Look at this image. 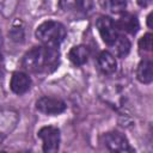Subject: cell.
<instances>
[{
  "label": "cell",
  "instance_id": "2",
  "mask_svg": "<svg viewBox=\"0 0 153 153\" xmlns=\"http://www.w3.org/2000/svg\"><path fill=\"white\" fill-rule=\"evenodd\" d=\"M66 33L65 26L55 20H47L36 29L37 39L49 48H57L63 42Z\"/></svg>",
  "mask_w": 153,
  "mask_h": 153
},
{
  "label": "cell",
  "instance_id": "5",
  "mask_svg": "<svg viewBox=\"0 0 153 153\" xmlns=\"http://www.w3.org/2000/svg\"><path fill=\"white\" fill-rule=\"evenodd\" d=\"M97 29L100 33V37L103 38V41L108 44L111 45L114 43V41L117 38L118 33H117V27L115 22L106 16H102L97 19Z\"/></svg>",
  "mask_w": 153,
  "mask_h": 153
},
{
  "label": "cell",
  "instance_id": "17",
  "mask_svg": "<svg viewBox=\"0 0 153 153\" xmlns=\"http://www.w3.org/2000/svg\"><path fill=\"white\" fill-rule=\"evenodd\" d=\"M10 36L14 42H23L24 38V29L23 26H18V23H16L10 32Z\"/></svg>",
  "mask_w": 153,
  "mask_h": 153
},
{
  "label": "cell",
  "instance_id": "6",
  "mask_svg": "<svg viewBox=\"0 0 153 153\" xmlns=\"http://www.w3.org/2000/svg\"><path fill=\"white\" fill-rule=\"evenodd\" d=\"M36 109L45 115H59L66 110V104L59 98L42 97L36 102Z\"/></svg>",
  "mask_w": 153,
  "mask_h": 153
},
{
  "label": "cell",
  "instance_id": "4",
  "mask_svg": "<svg viewBox=\"0 0 153 153\" xmlns=\"http://www.w3.org/2000/svg\"><path fill=\"white\" fill-rule=\"evenodd\" d=\"M102 143L111 152H131L127 139L118 131H110L102 136Z\"/></svg>",
  "mask_w": 153,
  "mask_h": 153
},
{
  "label": "cell",
  "instance_id": "10",
  "mask_svg": "<svg viewBox=\"0 0 153 153\" xmlns=\"http://www.w3.org/2000/svg\"><path fill=\"white\" fill-rule=\"evenodd\" d=\"M98 66L104 74H112L117 68V62L110 51H102L98 56Z\"/></svg>",
  "mask_w": 153,
  "mask_h": 153
},
{
  "label": "cell",
  "instance_id": "8",
  "mask_svg": "<svg viewBox=\"0 0 153 153\" xmlns=\"http://www.w3.org/2000/svg\"><path fill=\"white\" fill-rule=\"evenodd\" d=\"M116 24V27L121 31H124V32H128V33H136V31L139 30V20L137 18L131 14V13H128V12H124L120 16L118 20L115 23Z\"/></svg>",
  "mask_w": 153,
  "mask_h": 153
},
{
  "label": "cell",
  "instance_id": "11",
  "mask_svg": "<svg viewBox=\"0 0 153 153\" xmlns=\"http://www.w3.org/2000/svg\"><path fill=\"white\" fill-rule=\"evenodd\" d=\"M136 78L142 84H151L153 80V69L152 61L148 59H143L136 69Z\"/></svg>",
  "mask_w": 153,
  "mask_h": 153
},
{
  "label": "cell",
  "instance_id": "3",
  "mask_svg": "<svg viewBox=\"0 0 153 153\" xmlns=\"http://www.w3.org/2000/svg\"><path fill=\"white\" fill-rule=\"evenodd\" d=\"M38 137L43 142V151L53 153L59 149L60 146V130L56 127H43L38 131Z\"/></svg>",
  "mask_w": 153,
  "mask_h": 153
},
{
  "label": "cell",
  "instance_id": "20",
  "mask_svg": "<svg viewBox=\"0 0 153 153\" xmlns=\"http://www.w3.org/2000/svg\"><path fill=\"white\" fill-rule=\"evenodd\" d=\"M2 44V36H1V31H0V45Z\"/></svg>",
  "mask_w": 153,
  "mask_h": 153
},
{
  "label": "cell",
  "instance_id": "15",
  "mask_svg": "<svg viewBox=\"0 0 153 153\" xmlns=\"http://www.w3.org/2000/svg\"><path fill=\"white\" fill-rule=\"evenodd\" d=\"M108 8L114 13H120L124 11L127 6V0H106Z\"/></svg>",
  "mask_w": 153,
  "mask_h": 153
},
{
  "label": "cell",
  "instance_id": "7",
  "mask_svg": "<svg viewBox=\"0 0 153 153\" xmlns=\"http://www.w3.org/2000/svg\"><path fill=\"white\" fill-rule=\"evenodd\" d=\"M10 87L12 92L16 94H23L27 92L31 87V79L26 73L23 72H16L13 73L10 82Z\"/></svg>",
  "mask_w": 153,
  "mask_h": 153
},
{
  "label": "cell",
  "instance_id": "13",
  "mask_svg": "<svg viewBox=\"0 0 153 153\" xmlns=\"http://www.w3.org/2000/svg\"><path fill=\"white\" fill-rule=\"evenodd\" d=\"M18 0H0V13L5 17H10L16 7H17Z\"/></svg>",
  "mask_w": 153,
  "mask_h": 153
},
{
  "label": "cell",
  "instance_id": "1",
  "mask_svg": "<svg viewBox=\"0 0 153 153\" xmlns=\"http://www.w3.org/2000/svg\"><path fill=\"white\" fill-rule=\"evenodd\" d=\"M60 62V53L56 48L35 47L29 50L22 61L23 67L32 73H50Z\"/></svg>",
  "mask_w": 153,
  "mask_h": 153
},
{
  "label": "cell",
  "instance_id": "18",
  "mask_svg": "<svg viewBox=\"0 0 153 153\" xmlns=\"http://www.w3.org/2000/svg\"><path fill=\"white\" fill-rule=\"evenodd\" d=\"M136 1H137V5H139L140 7H147V6H149L151 2H152V0H136Z\"/></svg>",
  "mask_w": 153,
  "mask_h": 153
},
{
  "label": "cell",
  "instance_id": "14",
  "mask_svg": "<svg viewBox=\"0 0 153 153\" xmlns=\"http://www.w3.org/2000/svg\"><path fill=\"white\" fill-rule=\"evenodd\" d=\"M59 5L63 11H78L82 7V0H60Z\"/></svg>",
  "mask_w": 153,
  "mask_h": 153
},
{
  "label": "cell",
  "instance_id": "12",
  "mask_svg": "<svg viewBox=\"0 0 153 153\" xmlns=\"http://www.w3.org/2000/svg\"><path fill=\"white\" fill-rule=\"evenodd\" d=\"M110 47L112 48V50H114V53H115L116 56L123 57V56H126V55L129 53V50H130V42H129V39H128L127 37L118 35L117 38L114 41V43H112Z\"/></svg>",
  "mask_w": 153,
  "mask_h": 153
},
{
  "label": "cell",
  "instance_id": "16",
  "mask_svg": "<svg viewBox=\"0 0 153 153\" xmlns=\"http://www.w3.org/2000/svg\"><path fill=\"white\" fill-rule=\"evenodd\" d=\"M152 33H146L143 35L140 41H139V48H140V51L145 50V51H151L152 50Z\"/></svg>",
  "mask_w": 153,
  "mask_h": 153
},
{
  "label": "cell",
  "instance_id": "19",
  "mask_svg": "<svg viewBox=\"0 0 153 153\" xmlns=\"http://www.w3.org/2000/svg\"><path fill=\"white\" fill-rule=\"evenodd\" d=\"M152 17H153V13H149L148 17H147V25H148L149 27L153 26V24H152Z\"/></svg>",
  "mask_w": 153,
  "mask_h": 153
},
{
  "label": "cell",
  "instance_id": "9",
  "mask_svg": "<svg viewBox=\"0 0 153 153\" xmlns=\"http://www.w3.org/2000/svg\"><path fill=\"white\" fill-rule=\"evenodd\" d=\"M88 56H90L88 48L86 45H82V44L73 47L69 50V53H68L69 60L75 66H82V65H85L87 62V60H88Z\"/></svg>",
  "mask_w": 153,
  "mask_h": 153
},
{
  "label": "cell",
  "instance_id": "21",
  "mask_svg": "<svg viewBox=\"0 0 153 153\" xmlns=\"http://www.w3.org/2000/svg\"><path fill=\"white\" fill-rule=\"evenodd\" d=\"M0 61H1V54H0Z\"/></svg>",
  "mask_w": 153,
  "mask_h": 153
}]
</instances>
